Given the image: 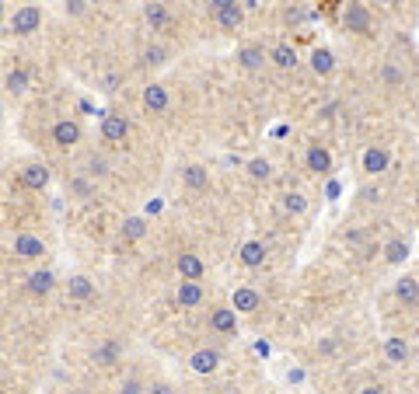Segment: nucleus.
Instances as JSON below:
<instances>
[{
	"instance_id": "nucleus-36",
	"label": "nucleus",
	"mask_w": 419,
	"mask_h": 394,
	"mask_svg": "<svg viewBox=\"0 0 419 394\" xmlns=\"http://www.w3.org/2000/svg\"><path fill=\"white\" fill-rule=\"evenodd\" d=\"M70 192H77L81 199H91V185H88L84 178H74V182H70Z\"/></svg>"
},
{
	"instance_id": "nucleus-12",
	"label": "nucleus",
	"mask_w": 419,
	"mask_h": 394,
	"mask_svg": "<svg viewBox=\"0 0 419 394\" xmlns=\"http://www.w3.org/2000/svg\"><path fill=\"white\" fill-rule=\"evenodd\" d=\"M238 258H241V265H248V269L266 265V245H262V241H245V245L238 248Z\"/></svg>"
},
{
	"instance_id": "nucleus-7",
	"label": "nucleus",
	"mask_w": 419,
	"mask_h": 394,
	"mask_svg": "<svg viewBox=\"0 0 419 394\" xmlns=\"http://www.w3.org/2000/svg\"><path fill=\"white\" fill-rule=\"evenodd\" d=\"M14 255H18L21 262H35V258L45 255V241L35 238V234H18V238H14Z\"/></svg>"
},
{
	"instance_id": "nucleus-6",
	"label": "nucleus",
	"mask_w": 419,
	"mask_h": 394,
	"mask_svg": "<svg viewBox=\"0 0 419 394\" xmlns=\"http://www.w3.org/2000/svg\"><path fill=\"white\" fill-rule=\"evenodd\" d=\"M304 164H307L311 175H329V172H332V154H329L322 143H311L307 154H304Z\"/></svg>"
},
{
	"instance_id": "nucleus-26",
	"label": "nucleus",
	"mask_w": 419,
	"mask_h": 394,
	"mask_svg": "<svg viewBox=\"0 0 419 394\" xmlns=\"http://www.w3.org/2000/svg\"><path fill=\"white\" fill-rule=\"evenodd\" d=\"M182 182L189 189H206L210 185V172H206V167H199V164H192V167H185V172H182Z\"/></svg>"
},
{
	"instance_id": "nucleus-40",
	"label": "nucleus",
	"mask_w": 419,
	"mask_h": 394,
	"mask_svg": "<svg viewBox=\"0 0 419 394\" xmlns=\"http://www.w3.org/2000/svg\"><path fill=\"white\" fill-rule=\"evenodd\" d=\"M63 11H67V14H74V18H77V14H84V11H88V4H84V0H70V4H67V8H63Z\"/></svg>"
},
{
	"instance_id": "nucleus-28",
	"label": "nucleus",
	"mask_w": 419,
	"mask_h": 394,
	"mask_svg": "<svg viewBox=\"0 0 419 394\" xmlns=\"http://www.w3.org/2000/svg\"><path fill=\"white\" fill-rule=\"evenodd\" d=\"M143 18L150 28H165L168 25V8L165 4H143Z\"/></svg>"
},
{
	"instance_id": "nucleus-24",
	"label": "nucleus",
	"mask_w": 419,
	"mask_h": 394,
	"mask_svg": "<svg viewBox=\"0 0 419 394\" xmlns=\"http://www.w3.org/2000/svg\"><path fill=\"white\" fill-rule=\"evenodd\" d=\"M311 70L322 74V77L332 74V70H336V56H332L329 49H314V52H311Z\"/></svg>"
},
{
	"instance_id": "nucleus-32",
	"label": "nucleus",
	"mask_w": 419,
	"mask_h": 394,
	"mask_svg": "<svg viewBox=\"0 0 419 394\" xmlns=\"http://www.w3.org/2000/svg\"><path fill=\"white\" fill-rule=\"evenodd\" d=\"M248 175L258 178V182H269V178H273V164H269V160H262V157H255V160L248 164Z\"/></svg>"
},
{
	"instance_id": "nucleus-43",
	"label": "nucleus",
	"mask_w": 419,
	"mask_h": 394,
	"mask_svg": "<svg viewBox=\"0 0 419 394\" xmlns=\"http://www.w3.org/2000/svg\"><path fill=\"white\" fill-rule=\"evenodd\" d=\"M224 394H241V391H224Z\"/></svg>"
},
{
	"instance_id": "nucleus-41",
	"label": "nucleus",
	"mask_w": 419,
	"mask_h": 394,
	"mask_svg": "<svg viewBox=\"0 0 419 394\" xmlns=\"http://www.w3.org/2000/svg\"><path fill=\"white\" fill-rule=\"evenodd\" d=\"M360 394H385V391H381V387H363Z\"/></svg>"
},
{
	"instance_id": "nucleus-3",
	"label": "nucleus",
	"mask_w": 419,
	"mask_h": 394,
	"mask_svg": "<svg viewBox=\"0 0 419 394\" xmlns=\"http://www.w3.org/2000/svg\"><path fill=\"white\" fill-rule=\"evenodd\" d=\"M39 28H42V8L25 4V8L14 11V18H11V32H14V35H32V32H39Z\"/></svg>"
},
{
	"instance_id": "nucleus-9",
	"label": "nucleus",
	"mask_w": 419,
	"mask_h": 394,
	"mask_svg": "<svg viewBox=\"0 0 419 394\" xmlns=\"http://www.w3.org/2000/svg\"><path fill=\"white\" fill-rule=\"evenodd\" d=\"M210 331H217V335H234V331H238V314H234V307H214V311H210Z\"/></svg>"
},
{
	"instance_id": "nucleus-21",
	"label": "nucleus",
	"mask_w": 419,
	"mask_h": 394,
	"mask_svg": "<svg viewBox=\"0 0 419 394\" xmlns=\"http://www.w3.org/2000/svg\"><path fill=\"white\" fill-rule=\"evenodd\" d=\"M52 287H57V276H52L49 269H39V272H32V276H28V293H35V297L49 293Z\"/></svg>"
},
{
	"instance_id": "nucleus-39",
	"label": "nucleus",
	"mask_w": 419,
	"mask_h": 394,
	"mask_svg": "<svg viewBox=\"0 0 419 394\" xmlns=\"http://www.w3.org/2000/svg\"><path fill=\"white\" fill-rule=\"evenodd\" d=\"M88 164H91V175H109V164H105L101 157H91Z\"/></svg>"
},
{
	"instance_id": "nucleus-17",
	"label": "nucleus",
	"mask_w": 419,
	"mask_h": 394,
	"mask_svg": "<svg viewBox=\"0 0 419 394\" xmlns=\"http://www.w3.org/2000/svg\"><path fill=\"white\" fill-rule=\"evenodd\" d=\"M395 297H398L402 304H409V307H419V279L402 276L398 283H395Z\"/></svg>"
},
{
	"instance_id": "nucleus-19",
	"label": "nucleus",
	"mask_w": 419,
	"mask_h": 394,
	"mask_svg": "<svg viewBox=\"0 0 419 394\" xmlns=\"http://www.w3.org/2000/svg\"><path fill=\"white\" fill-rule=\"evenodd\" d=\"M269 60H273L276 67H283V70H294V67H297V49H294L290 42H276L273 52H269Z\"/></svg>"
},
{
	"instance_id": "nucleus-42",
	"label": "nucleus",
	"mask_w": 419,
	"mask_h": 394,
	"mask_svg": "<svg viewBox=\"0 0 419 394\" xmlns=\"http://www.w3.org/2000/svg\"><path fill=\"white\" fill-rule=\"evenodd\" d=\"M0 14H4V0H0Z\"/></svg>"
},
{
	"instance_id": "nucleus-33",
	"label": "nucleus",
	"mask_w": 419,
	"mask_h": 394,
	"mask_svg": "<svg viewBox=\"0 0 419 394\" xmlns=\"http://www.w3.org/2000/svg\"><path fill=\"white\" fill-rule=\"evenodd\" d=\"M283 206H287L290 213H304V209H307V199L297 196V192H287V196H283Z\"/></svg>"
},
{
	"instance_id": "nucleus-25",
	"label": "nucleus",
	"mask_w": 419,
	"mask_h": 394,
	"mask_svg": "<svg viewBox=\"0 0 419 394\" xmlns=\"http://www.w3.org/2000/svg\"><path fill=\"white\" fill-rule=\"evenodd\" d=\"M67 290H70V297H74V300H88V297H94V283H91L88 276H70Z\"/></svg>"
},
{
	"instance_id": "nucleus-20",
	"label": "nucleus",
	"mask_w": 419,
	"mask_h": 394,
	"mask_svg": "<svg viewBox=\"0 0 419 394\" xmlns=\"http://www.w3.org/2000/svg\"><path fill=\"white\" fill-rule=\"evenodd\" d=\"M119 353H123V349H119V342H116V339H109V342H101V346L94 349V356H91V360H94L98 366L109 370V366H116V363H119Z\"/></svg>"
},
{
	"instance_id": "nucleus-34",
	"label": "nucleus",
	"mask_w": 419,
	"mask_h": 394,
	"mask_svg": "<svg viewBox=\"0 0 419 394\" xmlns=\"http://www.w3.org/2000/svg\"><path fill=\"white\" fill-rule=\"evenodd\" d=\"M346 245H349V248H367V234H363V231H349V234H346ZM367 251H371V248H367Z\"/></svg>"
},
{
	"instance_id": "nucleus-35",
	"label": "nucleus",
	"mask_w": 419,
	"mask_h": 394,
	"mask_svg": "<svg viewBox=\"0 0 419 394\" xmlns=\"http://www.w3.org/2000/svg\"><path fill=\"white\" fill-rule=\"evenodd\" d=\"M287 21L290 25H304L307 21V11L304 8H287Z\"/></svg>"
},
{
	"instance_id": "nucleus-2",
	"label": "nucleus",
	"mask_w": 419,
	"mask_h": 394,
	"mask_svg": "<svg viewBox=\"0 0 419 394\" xmlns=\"http://www.w3.org/2000/svg\"><path fill=\"white\" fill-rule=\"evenodd\" d=\"M210 11H214V18L224 32H238L245 21V8L238 0H210Z\"/></svg>"
},
{
	"instance_id": "nucleus-44",
	"label": "nucleus",
	"mask_w": 419,
	"mask_h": 394,
	"mask_svg": "<svg viewBox=\"0 0 419 394\" xmlns=\"http://www.w3.org/2000/svg\"><path fill=\"white\" fill-rule=\"evenodd\" d=\"M182 394H196V391H182Z\"/></svg>"
},
{
	"instance_id": "nucleus-1",
	"label": "nucleus",
	"mask_w": 419,
	"mask_h": 394,
	"mask_svg": "<svg viewBox=\"0 0 419 394\" xmlns=\"http://www.w3.org/2000/svg\"><path fill=\"white\" fill-rule=\"evenodd\" d=\"M343 28L353 32V35H374V14L367 4H346L343 14H339Z\"/></svg>"
},
{
	"instance_id": "nucleus-11",
	"label": "nucleus",
	"mask_w": 419,
	"mask_h": 394,
	"mask_svg": "<svg viewBox=\"0 0 419 394\" xmlns=\"http://www.w3.org/2000/svg\"><path fill=\"white\" fill-rule=\"evenodd\" d=\"M189 366H192L196 373L206 377V373H214V370L221 366V353H217V349H196V353L189 356Z\"/></svg>"
},
{
	"instance_id": "nucleus-10",
	"label": "nucleus",
	"mask_w": 419,
	"mask_h": 394,
	"mask_svg": "<svg viewBox=\"0 0 419 394\" xmlns=\"http://www.w3.org/2000/svg\"><path fill=\"white\" fill-rule=\"evenodd\" d=\"M388 164H391V154H388L385 147H367V150H363V172H367V175L388 172Z\"/></svg>"
},
{
	"instance_id": "nucleus-23",
	"label": "nucleus",
	"mask_w": 419,
	"mask_h": 394,
	"mask_svg": "<svg viewBox=\"0 0 419 394\" xmlns=\"http://www.w3.org/2000/svg\"><path fill=\"white\" fill-rule=\"evenodd\" d=\"M405 258H409V241H405V238H391V241L385 245V262L402 265Z\"/></svg>"
},
{
	"instance_id": "nucleus-29",
	"label": "nucleus",
	"mask_w": 419,
	"mask_h": 394,
	"mask_svg": "<svg viewBox=\"0 0 419 394\" xmlns=\"http://www.w3.org/2000/svg\"><path fill=\"white\" fill-rule=\"evenodd\" d=\"M143 234H147V220L143 216H130L123 223V241H140Z\"/></svg>"
},
{
	"instance_id": "nucleus-13",
	"label": "nucleus",
	"mask_w": 419,
	"mask_h": 394,
	"mask_svg": "<svg viewBox=\"0 0 419 394\" xmlns=\"http://www.w3.org/2000/svg\"><path fill=\"white\" fill-rule=\"evenodd\" d=\"M238 63H241L245 70H258V67H266V49L255 45V42L241 45V49H238Z\"/></svg>"
},
{
	"instance_id": "nucleus-4",
	"label": "nucleus",
	"mask_w": 419,
	"mask_h": 394,
	"mask_svg": "<svg viewBox=\"0 0 419 394\" xmlns=\"http://www.w3.org/2000/svg\"><path fill=\"white\" fill-rule=\"evenodd\" d=\"M101 136H105V143H123L130 136V119L119 116V112H109L101 119Z\"/></svg>"
},
{
	"instance_id": "nucleus-30",
	"label": "nucleus",
	"mask_w": 419,
	"mask_h": 394,
	"mask_svg": "<svg viewBox=\"0 0 419 394\" xmlns=\"http://www.w3.org/2000/svg\"><path fill=\"white\" fill-rule=\"evenodd\" d=\"M4 87H8V94H25L28 91V74L25 70H11L8 81H4Z\"/></svg>"
},
{
	"instance_id": "nucleus-27",
	"label": "nucleus",
	"mask_w": 419,
	"mask_h": 394,
	"mask_svg": "<svg viewBox=\"0 0 419 394\" xmlns=\"http://www.w3.org/2000/svg\"><path fill=\"white\" fill-rule=\"evenodd\" d=\"M378 77H381V84H385V87H402V84H405V70H402V67H395V63H381Z\"/></svg>"
},
{
	"instance_id": "nucleus-5",
	"label": "nucleus",
	"mask_w": 419,
	"mask_h": 394,
	"mask_svg": "<svg viewBox=\"0 0 419 394\" xmlns=\"http://www.w3.org/2000/svg\"><path fill=\"white\" fill-rule=\"evenodd\" d=\"M52 143H57L60 150H70L81 143V123L77 119H60L57 126H52Z\"/></svg>"
},
{
	"instance_id": "nucleus-38",
	"label": "nucleus",
	"mask_w": 419,
	"mask_h": 394,
	"mask_svg": "<svg viewBox=\"0 0 419 394\" xmlns=\"http://www.w3.org/2000/svg\"><path fill=\"white\" fill-rule=\"evenodd\" d=\"M143 394H178V391H175L168 380H157V384H154V387H147Z\"/></svg>"
},
{
	"instance_id": "nucleus-8",
	"label": "nucleus",
	"mask_w": 419,
	"mask_h": 394,
	"mask_svg": "<svg viewBox=\"0 0 419 394\" xmlns=\"http://www.w3.org/2000/svg\"><path fill=\"white\" fill-rule=\"evenodd\" d=\"M18 182L25 189H32V192H42L49 185V167L45 164H25L21 172H18Z\"/></svg>"
},
{
	"instance_id": "nucleus-37",
	"label": "nucleus",
	"mask_w": 419,
	"mask_h": 394,
	"mask_svg": "<svg viewBox=\"0 0 419 394\" xmlns=\"http://www.w3.org/2000/svg\"><path fill=\"white\" fill-rule=\"evenodd\" d=\"M119 394H143V387H140V377L133 373V377H126V384H123V391Z\"/></svg>"
},
{
	"instance_id": "nucleus-16",
	"label": "nucleus",
	"mask_w": 419,
	"mask_h": 394,
	"mask_svg": "<svg viewBox=\"0 0 419 394\" xmlns=\"http://www.w3.org/2000/svg\"><path fill=\"white\" fill-rule=\"evenodd\" d=\"M143 108H147V112H165V108H168V87H165V84L143 87Z\"/></svg>"
},
{
	"instance_id": "nucleus-31",
	"label": "nucleus",
	"mask_w": 419,
	"mask_h": 394,
	"mask_svg": "<svg viewBox=\"0 0 419 394\" xmlns=\"http://www.w3.org/2000/svg\"><path fill=\"white\" fill-rule=\"evenodd\" d=\"M143 63L147 67H165L168 63V49L165 45H147L143 49Z\"/></svg>"
},
{
	"instance_id": "nucleus-14",
	"label": "nucleus",
	"mask_w": 419,
	"mask_h": 394,
	"mask_svg": "<svg viewBox=\"0 0 419 394\" xmlns=\"http://www.w3.org/2000/svg\"><path fill=\"white\" fill-rule=\"evenodd\" d=\"M175 300L182 307H199L203 304V283H192V279H182L178 290H175Z\"/></svg>"
},
{
	"instance_id": "nucleus-22",
	"label": "nucleus",
	"mask_w": 419,
	"mask_h": 394,
	"mask_svg": "<svg viewBox=\"0 0 419 394\" xmlns=\"http://www.w3.org/2000/svg\"><path fill=\"white\" fill-rule=\"evenodd\" d=\"M385 360L395 363V366H402V363L409 360V342L398 339V335H395V339H388V342H385Z\"/></svg>"
},
{
	"instance_id": "nucleus-18",
	"label": "nucleus",
	"mask_w": 419,
	"mask_h": 394,
	"mask_svg": "<svg viewBox=\"0 0 419 394\" xmlns=\"http://www.w3.org/2000/svg\"><path fill=\"white\" fill-rule=\"evenodd\" d=\"M262 307V297L252 290V287H238L234 290V314L241 311V314H252V311H258Z\"/></svg>"
},
{
	"instance_id": "nucleus-15",
	"label": "nucleus",
	"mask_w": 419,
	"mask_h": 394,
	"mask_svg": "<svg viewBox=\"0 0 419 394\" xmlns=\"http://www.w3.org/2000/svg\"><path fill=\"white\" fill-rule=\"evenodd\" d=\"M178 272H182V279H192V283H199L203 272H206V265H203V258H199V255L182 251V255H178Z\"/></svg>"
}]
</instances>
